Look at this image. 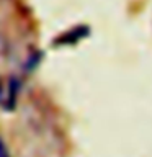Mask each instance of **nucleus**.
<instances>
[{"mask_svg":"<svg viewBox=\"0 0 152 157\" xmlns=\"http://www.w3.org/2000/svg\"><path fill=\"white\" fill-rule=\"evenodd\" d=\"M0 157H10L8 151H7V146H5V142L2 139H0Z\"/></svg>","mask_w":152,"mask_h":157,"instance_id":"1","label":"nucleus"}]
</instances>
